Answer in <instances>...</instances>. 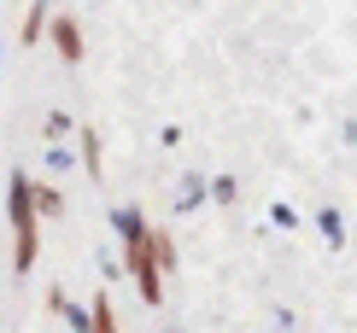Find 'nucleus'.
<instances>
[{
	"mask_svg": "<svg viewBox=\"0 0 357 333\" xmlns=\"http://www.w3.org/2000/svg\"><path fill=\"white\" fill-rule=\"evenodd\" d=\"M6 222H12V275H29L41 257V217L29 205V176L12 170L6 181Z\"/></svg>",
	"mask_w": 357,
	"mask_h": 333,
	"instance_id": "1",
	"label": "nucleus"
},
{
	"mask_svg": "<svg viewBox=\"0 0 357 333\" xmlns=\"http://www.w3.org/2000/svg\"><path fill=\"white\" fill-rule=\"evenodd\" d=\"M123 275L135 281V293L146 298V304H165V275H158V263H153L146 234L141 240H123Z\"/></svg>",
	"mask_w": 357,
	"mask_h": 333,
	"instance_id": "2",
	"label": "nucleus"
},
{
	"mask_svg": "<svg viewBox=\"0 0 357 333\" xmlns=\"http://www.w3.org/2000/svg\"><path fill=\"white\" fill-rule=\"evenodd\" d=\"M47 41L59 47V59H65V65H82V24L70 18V12H59V18H47Z\"/></svg>",
	"mask_w": 357,
	"mask_h": 333,
	"instance_id": "3",
	"label": "nucleus"
},
{
	"mask_svg": "<svg viewBox=\"0 0 357 333\" xmlns=\"http://www.w3.org/2000/svg\"><path fill=\"white\" fill-rule=\"evenodd\" d=\"M77 158H82V176H88V181L106 176V141H100L94 123H82V134H77Z\"/></svg>",
	"mask_w": 357,
	"mask_h": 333,
	"instance_id": "4",
	"label": "nucleus"
},
{
	"mask_svg": "<svg viewBox=\"0 0 357 333\" xmlns=\"http://www.w3.org/2000/svg\"><path fill=\"white\" fill-rule=\"evenodd\" d=\"M146 246H153V263H158V275H176V234L170 229H146Z\"/></svg>",
	"mask_w": 357,
	"mask_h": 333,
	"instance_id": "5",
	"label": "nucleus"
},
{
	"mask_svg": "<svg viewBox=\"0 0 357 333\" xmlns=\"http://www.w3.org/2000/svg\"><path fill=\"white\" fill-rule=\"evenodd\" d=\"M88 333H123V327H117L112 293H94V298H88Z\"/></svg>",
	"mask_w": 357,
	"mask_h": 333,
	"instance_id": "6",
	"label": "nucleus"
},
{
	"mask_svg": "<svg viewBox=\"0 0 357 333\" xmlns=\"http://www.w3.org/2000/svg\"><path fill=\"white\" fill-rule=\"evenodd\" d=\"M47 0H36V6L24 12V24H18V47H36V41H47Z\"/></svg>",
	"mask_w": 357,
	"mask_h": 333,
	"instance_id": "7",
	"label": "nucleus"
},
{
	"mask_svg": "<svg viewBox=\"0 0 357 333\" xmlns=\"http://www.w3.org/2000/svg\"><path fill=\"white\" fill-rule=\"evenodd\" d=\"M29 205H36V217H65V193L53 181H29Z\"/></svg>",
	"mask_w": 357,
	"mask_h": 333,
	"instance_id": "8",
	"label": "nucleus"
},
{
	"mask_svg": "<svg viewBox=\"0 0 357 333\" xmlns=\"http://www.w3.org/2000/svg\"><path fill=\"white\" fill-rule=\"evenodd\" d=\"M112 229H117V240H141L146 234V217H141L135 205H117L112 210Z\"/></svg>",
	"mask_w": 357,
	"mask_h": 333,
	"instance_id": "9",
	"label": "nucleus"
},
{
	"mask_svg": "<svg viewBox=\"0 0 357 333\" xmlns=\"http://www.w3.org/2000/svg\"><path fill=\"white\" fill-rule=\"evenodd\" d=\"M41 129H47V141H65V134H70V129H77V123H70V117H65V111H47V123H41Z\"/></svg>",
	"mask_w": 357,
	"mask_h": 333,
	"instance_id": "10",
	"label": "nucleus"
},
{
	"mask_svg": "<svg viewBox=\"0 0 357 333\" xmlns=\"http://www.w3.org/2000/svg\"><path fill=\"white\" fill-rule=\"evenodd\" d=\"M234 193H241V181H234V176H217V181H211V199H217V205H229Z\"/></svg>",
	"mask_w": 357,
	"mask_h": 333,
	"instance_id": "11",
	"label": "nucleus"
},
{
	"mask_svg": "<svg viewBox=\"0 0 357 333\" xmlns=\"http://www.w3.org/2000/svg\"><path fill=\"white\" fill-rule=\"evenodd\" d=\"M322 229H328V240H334V246L346 240V222H340V210H322Z\"/></svg>",
	"mask_w": 357,
	"mask_h": 333,
	"instance_id": "12",
	"label": "nucleus"
},
{
	"mask_svg": "<svg viewBox=\"0 0 357 333\" xmlns=\"http://www.w3.org/2000/svg\"><path fill=\"white\" fill-rule=\"evenodd\" d=\"M47 310H53V316L70 310V293H65V286H47Z\"/></svg>",
	"mask_w": 357,
	"mask_h": 333,
	"instance_id": "13",
	"label": "nucleus"
},
{
	"mask_svg": "<svg viewBox=\"0 0 357 333\" xmlns=\"http://www.w3.org/2000/svg\"><path fill=\"white\" fill-rule=\"evenodd\" d=\"M65 322H70V333H88V310H82V304H70V310H65Z\"/></svg>",
	"mask_w": 357,
	"mask_h": 333,
	"instance_id": "14",
	"label": "nucleus"
},
{
	"mask_svg": "<svg viewBox=\"0 0 357 333\" xmlns=\"http://www.w3.org/2000/svg\"><path fill=\"white\" fill-rule=\"evenodd\" d=\"M0 59H6V47H0Z\"/></svg>",
	"mask_w": 357,
	"mask_h": 333,
	"instance_id": "15",
	"label": "nucleus"
}]
</instances>
